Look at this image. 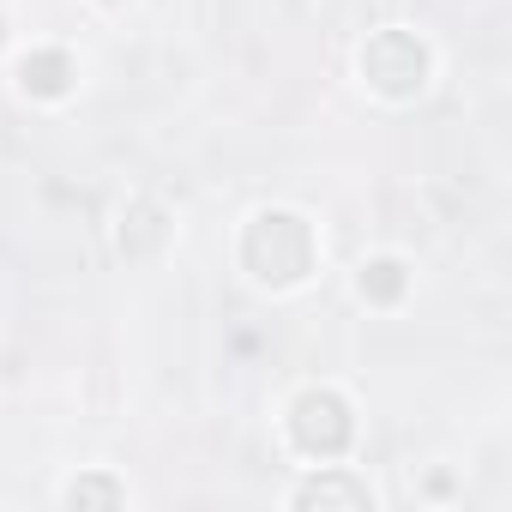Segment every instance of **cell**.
I'll use <instances>...</instances> for the list:
<instances>
[{"label": "cell", "mask_w": 512, "mask_h": 512, "mask_svg": "<svg viewBox=\"0 0 512 512\" xmlns=\"http://www.w3.org/2000/svg\"><path fill=\"white\" fill-rule=\"evenodd\" d=\"M314 253H320V241H314V223L302 211H278L272 205V211H260L241 229V266L260 284H272V290L302 284L314 272Z\"/></svg>", "instance_id": "obj_1"}, {"label": "cell", "mask_w": 512, "mask_h": 512, "mask_svg": "<svg viewBox=\"0 0 512 512\" xmlns=\"http://www.w3.org/2000/svg\"><path fill=\"white\" fill-rule=\"evenodd\" d=\"M428 73H434V55H428V43L416 31H374L368 49H362V79L392 103L422 97Z\"/></svg>", "instance_id": "obj_2"}, {"label": "cell", "mask_w": 512, "mask_h": 512, "mask_svg": "<svg viewBox=\"0 0 512 512\" xmlns=\"http://www.w3.org/2000/svg\"><path fill=\"white\" fill-rule=\"evenodd\" d=\"M290 440L308 452V458H338L350 440H356V416L350 404L332 392V386H314L290 404Z\"/></svg>", "instance_id": "obj_3"}, {"label": "cell", "mask_w": 512, "mask_h": 512, "mask_svg": "<svg viewBox=\"0 0 512 512\" xmlns=\"http://www.w3.org/2000/svg\"><path fill=\"white\" fill-rule=\"evenodd\" d=\"M73 79H79V67H73V55H67V49H31V55L19 61V85H25L31 97H43V103L67 97V91H73Z\"/></svg>", "instance_id": "obj_4"}, {"label": "cell", "mask_w": 512, "mask_h": 512, "mask_svg": "<svg viewBox=\"0 0 512 512\" xmlns=\"http://www.w3.org/2000/svg\"><path fill=\"white\" fill-rule=\"evenodd\" d=\"M356 290H362V302H380V308H392V302H404V290H410V272H404V260L380 253V260H362V278H356Z\"/></svg>", "instance_id": "obj_5"}, {"label": "cell", "mask_w": 512, "mask_h": 512, "mask_svg": "<svg viewBox=\"0 0 512 512\" xmlns=\"http://www.w3.org/2000/svg\"><path fill=\"white\" fill-rule=\"evenodd\" d=\"M296 506H350V512H362V506H374V494L350 476H320V482L296 488Z\"/></svg>", "instance_id": "obj_6"}, {"label": "cell", "mask_w": 512, "mask_h": 512, "mask_svg": "<svg viewBox=\"0 0 512 512\" xmlns=\"http://www.w3.org/2000/svg\"><path fill=\"white\" fill-rule=\"evenodd\" d=\"M67 506H121V482H109V476H85V482L67 488Z\"/></svg>", "instance_id": "obj_7"}, {"label": "cell", "mask_w": 512, "mask_h": 512, "mask_svg": "<svg viewBox=\"0 0 512 512\" xmlns=\"http://www.w3.org/2000/svg\"><path fill=\"white\" fill-rule=\"evenodd\" d=\"M103 7H121V0H103Z\"/></svg>", "instance_id": "obj_8"}]
</instances>
